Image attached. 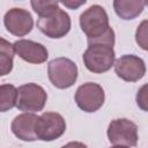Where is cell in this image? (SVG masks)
I'll list each match as a JSON object with an SVG mask.
<instances>
[{"instance_id": "9a60e30c", "label": "cell", "mask_w": 148, "mask_h": 148, "mask_svg": "<svg viewBox=\"0 0 148 148\" xmlns=\"http://www.w3.org/2000/svg\"><path fill=\"white\" fill-rule=\"evenodd\" d=\"M18 89L13 84L0 86V110L6 112L17 105Z\"/></svg>"}, {"instance_id": "8fae6325", "label": "cell", "mask_w": 148, "mask_h": 148, "mask_svg": "<svg viewBox=\"0 0 148 148\" xmlns=\"http://www.w3.org/2000/svg\"><path fill=\"white\" fill-rule=\"evenodd\" d=\"M15 53L29 64H43L49 57L47 49L37 42L29 39H18L14 43Z\"/></svg>"}, {"instance_id": "30bf717a", "label": "cell", "mask_w": 148, "mask_h": 148, "mask_svg": "<svg viewBox=\"0 0 148 148\" xmlns=\"http://www.w3.org/2000/svg\"><path fill=\"white\" fill-rule=\"evenodd\" d=\"M3 24L12 35L23 37L32 30L34 18L31 14L23 8H12L5 14Z\"/></svg>"}, {"instance_id": "8992f818", "label": "cell", "mask_w": 148, "mask_h": 148, "mask_svg": "<svg viewBox=\"0 0 148 148\" xmlns=\"http://www.w3.org/2000/svg\"><path fill=\"white\" fill-rule=\"evenodd\" d=\"M66 131V121L60 113L44 112L42 113L35 126V132L38 140L53 141L59 139Z\"/></svg>"}, {"instance_id": "52a82bcc", "label": "cell", "mask_w": 148, "mask_h": 148, "mask_svg": "<svg viewBox=\"0 0 148 148\" xmlns=\"http://www.w3.org/2000/svg\"><path fill=\"white\" fill-rule=\"evenodd\" d=\"M76 105L84 112H95L102 108L105 101L103 88L95 82H86L81 84L75 92Z\"/></svg>"}, {"instance_id": "44dd1931", "label": "cell", "mask_w": 148, "mask_h": 148, "mask_svg": "<svg viewBox=\"0 0 148 148\" xmlns=\"http://www.w3.org/2000/svg\"><path fill=\"white\" fill-rule=\"evenodd\" d=\"M110 148H130V147H125V146H112Z\"/></svg>"}, {"instance_id": "3957f363", "label": "cell", "mask_w": 148, "mask_h": 148, "mask_svg": "<svg viewBox=\"0 0 148 148\" xmlns=\"http://www.w3.org/2000/svg\"><path fill=\"white\" fill-rule=\"evenodd\" d=\"M77 67L68 58H56L47 65V75L51 83L58 89L71 88L77 80Z\"/></svg>"}, {"instance_id": "5b68a950", "label": "cell", "mask_w": 148, "mask_h": 148, "mask_svg": "<svg viewBox=\"0 0 148 148\" xmlns=\"http://www.w3.org/2000/svg\"><path fill=\"white\" fill-rule=\"evenodd\" d=\"M108 138L114 146L135 147L138 143V126L126 118L114 119L109 124Z\"/></svg>"}, {"instance_id": "2e32d148", "label": "cell", "mask_w": 148, "mask_h": 148, "mask_svg": "<svg viewBox=\"0 0 148 148\" xmlns=\"http://www.w3.org/2000/svg\"><path fill=\"white\" fill-rule=\"evenodd\" d=\"M31 7L35 10V13L38 14V17H45L59 9V2L58 1H31Z\"/></svg>"}, {"instance_id": "7a4b0ae2", "label": "cell", "mask_w": 148, "mask_h": 148, "mask_svg": "<svg viewBox=\"0 0 148 148\" xmlns=\"http://www.w3.org/2000/svg\"><path fill=\"white\" fill-rule=\"evenodd\" d=\"M114 45L108 43H92L88 44L82 59L86 68L95 74L108 72L116 62Z\"/></svg>"}, {"instance_id": "e0dca14e", "label": "cell", "mask_w": 148, "mask_h": 148, "mask_svg": "<svg viewBox=\"0 0 148 148\" xmlns=\"http://www.w3.org/2000/svg\"><path fill=\"white\" fill-rule=\"evenodd\" d=\"M135 42L145 51H148V20L142 21L135 31Z\"/></svg>"}, {"instance_id": "4fadbf2b", "label": "cell", "mask_w": 148, "mask_h": 148, "mask_svg": "<svg viewBox=\"0 0 148 148\" xmlns=\"http://www.w3.org/2000/svg\"><path fill=\"white\" fill-rule=\"evenodd\" d=\"M146 6L142 0H114L113 9L116 14L123 20H133L138 17Z\"/></svg>"}, {"instance_id": "ffe728a7", "label": "cell", "mask_w": 148, "mask_h": 148, "mask_svg": "<svg viewBox=\"0 0 148 148\" xmlns=\"http://www.w3.org/2000/svg\"><path fill=\"white\" fill-rule=\"evenodd\" d=\"M61 148H88L83 142H80V141H72V142H68L66 143L65 146H62Z\"/></svg>"}, {"instance_id": "ac0fdd59", "label": "cell", "mask_w": 148, "mask_h": 148, "mask_svg": "<svg viewBox=\"0 0 148 148\" xmlns=\"http://www.w3.org/2000/svg\"><path fill=\"white\" fill-rule=\"evenodd\" d=\"M135 101H136L138 106L142 111L148 112V83L139 88L136 96H135Z\"/></svg>"}, {"instance_id": "277c9868", "label": "cell", "mask_w": 148, "mask_h": 148, "mask_svg": "<svg viewBox=\"0 0 148 148\" xmlns=\"http://www.w3.org/2000/svg\"><path fill=\"white\" fill-rule=\"evenodd\" d=\"M18 89V98L16 108L27 113L42 111L47 101V94L43 87L37 83H25Z\"/></svg>"}, {"instance_id": "d6986e66", "label": "cell", "mask_w": 148, "mask_h": 148, "mask_svg": "<svg viewBox=\"0 0 148 148\" xmlns=\"http://www.w3.org/2000/svg\"><path fill=\"white\" fill-rule=\"evenodd\" d=\"M59 3L66 6V7L71 8V9H76V8H79L81 5H84V3H86V0H81V1H75V0H74V1H73V0H69V1H60Z\"/></svg>"}, {"instance_id": "6da1fadb", "label": "cell", "mask_w": 148, "mask_h": 148, "mask_svg": "<svg viewBox=\"0 0 148 148\" xmlns=\"http://www.w3.org/2000/svg\"><path fill=\"white\" fill-rule=\"evenodd\" d=\"M81 30L88 37V44L108 43L114 45V31L109 24V16L99 5H92L80 15Z\"/></svg>"}, {"instance_id": "9c48e42d", "label": "cell", "mask_w": 148, "mask_h": 148, "mask_svg": "<svg viewBox=\"0 0 148 148\" xmlns=\"http://www.w3.org/2000/svg\"><path fill=\"white\" fill-rule=\"evenodd\" d=\"M114 72L126 82H136L146 74L145 61L134 54H124L114 62Z\"/></svg>"}, {"instance_id": "7402d4cb", "label": "cell", "mask_w": 148, "mask_h": 148, "mask_svg": "<svg viewBox=\"0 0 148 148\" xmlns=\"http://www.w3.org/2000/svg\"><path fill=\"white\" fill-rule=\"evenodd\" d=\"M146 6H148V1H146Z\"/></svg>"}, {"instance_id": "ba28073f", "label": "cell", "mask_w": 148, "mask_h": 148, "mask_svg": "<svg viewBox=\"0 0 148 148\" xmlns=\"http://www.w3.org/2000/svg\"><path fill=\"white\" fill-rule=\"evenodd\" d=\"M71 25L72 22L69 15L61 8L49 16L38 17L37 20V28L49 38L65 37L69 32Z\"/></svg>"}, {"instance_id": "7c38bea8", "label": "cell", "mask_w": 148, "mask_h": 148, "mask_svg": "<svg viewBox=\"0 0 148 148\" xmlns=\"http://www.w3.org/2000/svg\"><path fill=\"white\" fill-rule=\"evenodd\" d=\"M37 119H38V116H36L35 113L24 112V113L16 116L13 119L12 125H10L13 134L22 141L32 142L35 140H38L36 132H35Z\"/></svg>"}, {"instance_id": "5bb4252c", "label": "cell", "mask_w": 148, "mask_h": 148, "mask_svg": "<svg viewBox=\"0 0 148 148\" xmlns=\"http://www.w3.org/2000/svg\"><path fill=\"white\" fill-rule=\"evenodd\" d=\"M14 44L9 43L5 38L0 39V75H7L13 69L14 60Z\"/></svg>"}]
</instances>
